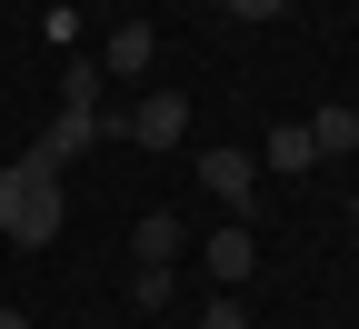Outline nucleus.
Segmentation results:
<instances>
[{"label":"nucleus","instance_id":"nucleus-1","mask_svg":"<svg viewBox=\"0 0 359 329\" xmlns=\"http://www.w3.org/2000/svg\"><path fill=\"white\" fill-rule=\"evenodd\" d=\"M60 170L40 160V150H20L11 170H0V240H20V250H50L60 240Z\"/></svg>","mask_w":359,"mask_h":329},{"label":"nucleus","instance_id":"nucleus-2","mask_svg":"<svg viewBox=\"0 0 359 329\" xmlns=\"http://www.w3.org/2000/svg\"><path fill=\"white\" fill-rule=\"evenodd\" d=\"M110 140H140V150H180L190 140V90H140L130 110H100Z\"/></svg>","mask_w":359,"mask_h":329},{"label":"nucleus","instance_id":"nucleus-3","mask_svg":"<svg viewBox=\"0 0 359 329\" xmlns=\"http://www.w3.org/2000/svg\"><path fill=\"white\" fill-rule=\"evenodd\" d=\"M200 269H210V290H250V269H259V240H250V220H219L210 240H200Z\"/></svg>","mask_w":359,"mask_h":329},{"label":"nucleus","instance_id":"nucleus-4","mask_svg":"<svg viewBox=\"0 0 359 329\" xmlns=\"http://www.w3.org/2000/svg\"><path fill=\"white\" fill-rule=\"evenodd\" d=\"M190 180H200V190L230 210V220L259 200V160H250V150H200V170H190Z\"/></svg>","mask_w":359,"mask_h":329},{"label":"nucleus","instance_id":"nucleus-5","mask_svg":"<svg viewBox=\"0 0 359 329\" xmlns=\"http://www.w3.org/2000/svg\"><path fill=\"white\" fill-rule=\"evenodd\" d=\"M150 60H160V30H150V20H120V30L100 40V80H140Z\"/></svg>","mask_w":359,"mask_h":329},{"label":"nucleus","instance_id":"nucleus-6","mask_svg":"<svg viewBox=\"0 0 359 329\" xmlns=\"http://www.w3.org/2000/svg\"><path fill=\"white\" fill-rule=\"evenodd\" d=\"M90 140H110V130H100V110H60L50 130H40V140H30V150H40V160H50V170H70V160L90 150Z\"/></svg>","mask_w":359,"mask_h":329},{"label":"nucleus","instance_id":"nucleus-7","mask_svg":"<svg viewBox=\"0 0 359 329\" xmlns=\"http://www.w3.org/2000/svg\"><path fill=\"white\" fill-rule=\"evenodd\" d=\"M299 130H309V150H320V160H349V150H359V110H349V100H330V110H309Z\"/></svg>","mask_w":359,"mask_h":329},{"label":"nucleus","instance_id":"nucleus-8","mask_svg":"<svg viewBox=\"0 0 359 329\" xmlns=\"http://www.w3.org/2000/svg\"><path fill=\"white\" fill-rule=\"evenodd\" d=\"M250 160H259V170H320V150H309V130H299V120H280Z\"/></svg>","mask_w":359,"mask_h":329},{"label":"nucleus","instance_id":"nucleus-9","mask_svg":"<svg viewBox=\"0 0 359 329\" xmlns=\"http://www.w3.org/2000/svg\"><path fill=\"white\" fill-rule=\"evenodd\" d=\"M60 110H110V80H100V60H70V70H60Z\"/></svg>","mask_w":359,"mask_h":329},{"label":"nucleus","instance_id":"nucleus-10","mask_svg":"<svg viewBox=\"0 0 359 329\" xmlns=\"http://www.w3.org/2000/svg\"><path fill=\"white\" fill-rule=\"evenodd\" d=\"M130 250H140L150 269H170V260H180V220H170V210H140V240H130Z\"/></svg>","mask_w":359,"mask_h":329},{"label":"nucleus","instance_id":"nucleus-11","mask_svg":"<svg viewBox=\"0 0 359 329\" xmlns=\"http://www.w3.org/2000/svg\"><path fill=\"white\" fill-rule=\"evenodd\" d=\"M170 290H180L170 269H150V260H130V300H140V309H170Z\"/></svg>","mask_w":359,"mask_h":329},{"label":"nucleus","instance_id":"nucleus-12","mask_svg":"<svg viewBox=\"0 0 359 329\" xmlns=\"http://www.w3.org/2000/svg\"><path fill=\"white\" fill-rule=\"evenodd\" d=\"M210 329H250V309H240V290H210Z\"/></svg>","mask_w":359,"mask_h":329},{"label":"nucleus","instance_id":"nucleus-13","mask_svg":"<svg viewBox=\"0 0 359 329\" xmlns=\"http://www.w3.org/2000/svg\"><path fill=\"white\" fill-rule=\"evenodd\" d=\"M219 11H230V20H280L290 0H219Z\"/></svg>","mask_w":359,"mask_h":329},{"label":"nucleus","instance_id":"nucleus-14","mask_svg":"<svg viewBox=\"0 0 359 329\" xmlns=\"http://www.w3.org/2000/svg\"><path fill=\"white\" fill-rule=\"evenodd\" d=\"M0 329H30V319H20V309H0Z\"/></svg>","mask_w":359,"mask_h":329},{"label":"nucleus","instance_id":"nucleus-15","mask_svg":"<svg viewBox=\"0 0 359 329\" xmlns=\"http://www.w3.org/2000/svg\"><path fill=\"white\" fill-rule=\"evenodd\" d=\"M0 309H11V300H0Z\"/></svg>","mask_w":359,"mask_h":329},{"label":"nucleus","instance_id":"nucleus-16","mask_svg":"<svg viewBox=\"0 0 359 329\" xmlns=\"http://www.w3.org/2000/svg\"><path fill=\"white\" fill-rule=\"evenodd\" d=\"M349 260H359V250H349Z\"/></svg>","mask_w":359,"mask_h":329}]
</instances>
